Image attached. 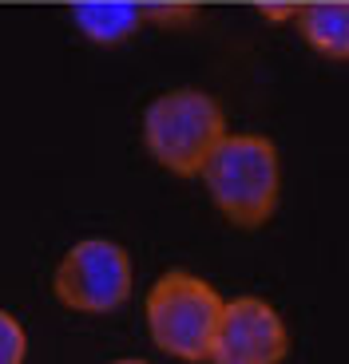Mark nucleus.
<instances>
[{"instance_id":"f257e3e1","label":"nucleus","mask_w":349,"mask_h":364,"mask_svg":"<svg viewBox=\"0 0 349 364\" xmlns=\"http://www.w3.org/2000/svg\"><path fill=\"white\" fill-rule=\"evenodd\" d=\"M202 182L211 191V202L226 214V222L242 230L262 226L278 210V191H282L274 143L262 135H230L226 131L202 166Z\"/></svg>"},{"instance_id":"f03ea898","label":"nucleus","mask_w":349,"mask_h":364,"mask_svg":"<svg viewBox=\"0 0 349 364\" xmlns=\"http://www.w3.org/2000/svg\"><path fill=\"white\" fill-rule=\"evenodd\" d=\"M226 135V115L219 100L199 87L163 91L143 111V143L163 171L194 178Z\"/></svg>"},{"instance_id":"7ed1b4c3","label":"nucleus","mask_w":349,"mask_h":364,"mask_svg":"<svg viewBox=\"0 0 349 364\" xmlns=\"http://www.w3.org/2000/svg\"><path fill=\"white\" fill-rule=\"evenodd\" d=\"M147 333L159 353L199 364L211 356V341L222 317V297L199 273L171 269L147 293Z\"/></svg>"},{"instance_id":"20e7f679","label":"nucleus","mask_w":349,"mask_h":364,"mask_svg":"<svg viewBox=\"0 0 349 364\" xmlns=\"http://www.w3.org/2000/svg\"><path fill=\"white\" fill-rule=\"evenodd\" d=\"M135 273H131V257L120 242L108 237H83L60 257L52 277L56 301L72 313H115L127 305Z\"/></svg>"},{"instance_id":"39448f33","label":"nucleus","mask_w":349,"mask_h":364,"mask_svg":"<svg viewBox=\"0 0 349 364\" xmlns=\"http://www.w3.org/2000/svg\"><path fill=\"white\" fill-rule=\"evenodd\" d=\"M286 353H290V333L270 301H222V317L207 356L211 364H282Z\"/></svg>"},{"instance_id":"423d86ee","label":"nucleus","mask_w":349,"mask_h":364,"mask_svg":"<svg viewBox=\"0 0 349 364\" xmlns=\"http://www.w3.org/2000/svg\"><path fill=\"white\" fill-rule=\"evenodd\" d=\"M72 20L92 44H123L147 20V9L143 4H123V0H111V4L108 0H92V4H75Z\"/></svg>"},{"instance_id":"0eeeda50","label":"nucleus","mask_w":349,"mask_h":364,"mask_svg":"<svg viewBox=\"0 0 349 364\" xmlns=\"http://www.w3.org/2000/svg\"><path fill=\"white\" fill-rule=\"evenodd\" d=\"M298 28L306 44H313L330 60H349V0L338 4H306L298 9Z\"/></svg>"},{"instance_id":"6e6552de","label":"nucleus","mask_w":349,"mask_h":364,"mask_svg":"<svg viewBox=\"0 0 349 364\" xmlns=\"http://www.w3.org/2000/svg\"><path fill=\"white\" fill-rule=\"evenodd\" d=\"M28 356V333L9 309H0V364H24Z\"/></svg>"},{"instance_id":"1a4fd4ad","label":"nucleus","mask_w":349,"mask_h":364,"mask_svg":"<svg viewBox=\"0 0 349 364\" xmlns=\"http://www.w3.org/2000/svg\"><path fill=\"white\" fill-rule=\"evenodd\" d=\"M115 364H147V360H115Z\"/></svg>"}]
</instances>
